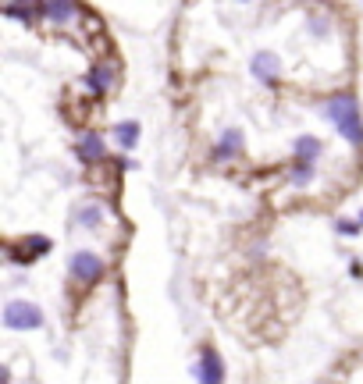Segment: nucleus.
Segmentation results:
<instances>
[{"label":"nucleus","instance_id":"obj_14","mask_svg":"<svg viewBox=\"0 0 363 384\" xmlns=\"http://www.w3.org/2000/svg\"><path fill=\"white\" fill-rule=\"evenodd\" d=\"M4 14H8V18H18V21H25V25L32 21V8L18 4V0H8V4H4Z\"/></svg>","mask_w":363,"mask_h":384},{"label":"nucleus","instance_id":"obj_10","mask_svg":"<svg viewBox=\"0 0 363 384\" xmlns=\"http://www.w3.org/2000/svg\"><path fill=\"white\" fill-rule=\"evenodd\" d=\"M239 149H242V132H239V128H228V132L221 136V142H218V149H214V157H218V160L239 157Z\"/></svg>","mask_w":363,"mask_h":384},{"label":"nucleus","instance_id":"obj_12","mask_svg":"<svg viewBox=\"0 0 363 384\" xmlns=\"http://www.w3.org/2000/svg\"><path fill=\"white\" fill-rule=\"evenodd\" d=\"M289 178H292L295 185H307V182L313 178V164H310V160H295L292 171H289Z\"/></svg>","mask_w":363,"mask_h":384},{"label":"nucleus","instance_id":"obj_11","mask_svg":"<svg viewBox=\"0 0 363 384\" xmlns=\"http://www.w3.org/2000/svg\"><path fill=\"white\" fill-rule=\"evenodd\" d=\"M292 149H295V160H310V164H313L317 153H320V139H317V136H299Z\"/></svg>","mask_w":363,"mask_h":384},{"label":"nucleus","instance_id":"obj_2","mask_svg":"<svg viewBox=\"0 0 363 384\" xmlns=\"http://www.w3.org/2000/svg\"><path fill=\"white\" fill-rule=\"evenodd\" d=\"M4 328L8 331H36L43 328V310L29 299H11L4 306Z\"/></svg>","mask_w":363,"mask_h":384},{"label":"nucleus","instance_id":"obj_16","mask_svg":"<svg viewBox=\"0 0 363 384\" xmlns=\"http://www.w3.org/2000/svg\"><path fill=\"white\" fill-rule=\"evenodd\" d=\"M349 274H353V277H363V264L353 260V264H349Z\"/></svg>","mask_w":363,"mask_h":384},{"label":"nucleus","instance_id":"obj_18","mask_svg":"<svg viewBox=\"0 0 363 384\" xmlns=\"http://www.w3.org/2000/svg\"><path fill=\"white\" fill-rule=\"evenodd\" d=\"M239 4H246V0H239Z\"/></svg>","mask_w":363,"mask_h":384},{"label":"nucleus","instance_id":"obj_9","mask_svg":"<svg viewBox=\"0 0 363 384\" xmlns=\"http://www.w3.org/2000/svg\"><path fill=\"white\" fill-rule=\"evenodd\" d=\"M139 132H143L139 121H118V125H114V142H118L121 149H136Z\"/></svg>","mask_w":363,"mask_h":384},{"label":"nucleus","instance_id":"obj_13","mask_svg":"<svg viewBox=\"0 0 363 384\" xmlns=\"http://www.w3.org/2000/svg\"><path fill=\"white\" fill-rule=\"evenodd\" d=\"M75 217H79V224H82V228H96V224H100V217H103V210H100L96 203H90V206H82V210L75 213Z\"/></svg>","mask_w":363,"mask_h":384},{"label":"nucleus","instance_id":"obj_17","mask_svg":"<svg viewBox=\"0 0 363 384\" xmlns=\"http://www.w3.org/2000/svg\"><path fill=\"white\" fill-rule=\"evenodd\" d=\"M360 224H363V213H360Z\"/></svg>","mask_w":363,"mask_h":384},{"label":"nucleus","instance_id":"obj_1","mask_svg":"<svg viewBox=\"0 0 363 384\" xmlns=\"http://www.w3.org/2000/svg\"><path fill=\"white\" fill-rule=\"evenodd\" d=\"M324 114H328V121L338 128V136L346 139V142L363 146V118H360V103H356V96H349V93L331 96L328 107H324Z\"/></svg>","mask_w":363,"mask_h":384},{"label":"nucleus","instance_id":"obj_15","mask_svg":"<svg viewBox=\"0 0 363 384\" xmlns=\"http://www.w3.org/2000/svg\"><path fill=\"white\" fill-rule=\"evenodd\" d=\"M335 228H338V231H342V235H356V231H360V228H363V224H360V221H346V217H342V221H338V224H335Z\"/></svg>","mask_w":363,"mask_h":384},{"label":"nucleus","instance_id":"obj_8","mask_svg":"<svg viewBox=\"0 0 363 384\" xmlns=\"http://www.w3.org/2000/svg\"><path fill=\"white\" fill-rule=\"evenodd\" d=\"M75 153H79V160H82V164H93V160H103V157H107V146H103V136H100V132H85V136L79 139V146H75Z\"/></svg>","mask_w":363,"mask_h":384},{"label":"nucleus","instance_id":"obj_4","mask_svg":"<svg viewBox=\"0 0 363 384\" xmlns=\"http://www.w3.org/2000/svg\"><path fill=\"white\" fill-rule=\"evenodd\" d=\"M196 377H200V384H225V363H221V356H218V349H214V345L200 349Z\"/></svg>","mask_w":363,"mask_h":384},{"label":"nucleus","instance_id":"obj_3","mask_svg":"<svg viewBox=\"0 0 363 384\" xmlns=\"http://www.w3.org/2000/svg\"><path fill=\"white\" fill-rule=\"evenodd\" d=\"M103 270H107L103 256H96L93 249H75L72 260H68V274L75 277L79 285H96L103 277Z\"/></svg>","mask_w":363,"mask_h":384},{"label":"nucleus","instance_id":"obj_5","mask_svg":"<svg viewBox=\"0 0 363 384\" xmlns=\"http://www.w3.org/2000/svg\"><path fill=\"white\" fill-rule=\"evenodd\" d=\"M249 68H253V75L260 78L264 85H274L278 78H282V57L271 54V50H256L253 61H249Z\"/></svg>","mask_w":363,"mask_h":384},{"label":"nucleus","instance_id":"obj_7","mask_svg":"<svg viewBox=\"0 0 363 384\" xmlns=\"http://www.w3.org/2000/svg\"><path fill=\"white\" fill-rule=\"evenodd\" d=\"M43 14L54 25H72L75 14H79V4L75 0H43Z\"/></svg>","mask_w":363,"mask_h":384},{"label":"nucleus","instance_id":"obj_6","mask_svg":"<svg viewBox=\"0 0 363 384\" xmlns=\"http://www.w3.org/2000/svg\"><path fill=\"white\" fill-rule=\"evenodd\" d=\"M114 82H118L114 64H93V68L85 72V89H93V93H107V89H114Z\"/></svg>","mask_w":363,"mask_h":384}]
</instances>
